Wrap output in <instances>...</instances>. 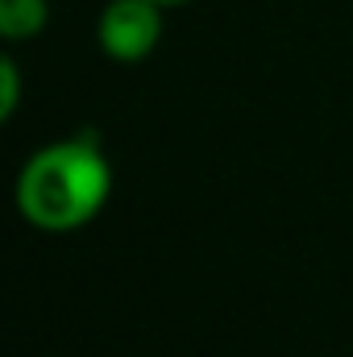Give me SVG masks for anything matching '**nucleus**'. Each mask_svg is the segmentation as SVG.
I'll list each match as a JSON object with an SVG mask.
<instances>
[{"instance_id":"1","label":"nucleus","mask_w":353,"mask_h":357,"mask_svg":"<svg viewBox=\"0 0 353 357\" xmlns=\"http://www.w3.org/2000/svg\"><path fill=\"white\" fill-rule=\"evenodd\" d=\"M108 199V162L91 142H54L25 162L17 178V204L25 220L63 233L80 229Z\"/></svg>"},{"instance_id":"5","label":"nucleus","mask_w":353,"mask_h":357,"mask_svg":"<svg viewBox=\"0 0 353 357\" xmlns=\"http://www.w3.org/2000/svg\"><path fill=\"white\" fill-rule=\"evenodd\" d=\"M158 4H179V0H158Z\"/></svg>"},{"instance_id":"2","label":"nucleus","mask_w":353,"mask_h":357,"mask_svg":"<svg viewBox=\"0 0 353 357\" xmlns=\"http://www.w3.org/2000/svg\"><path fill=\"white\" fill-rule=\"evenodd\" d=\"M158 33H163L158 0H112L100 17V46L121 63L146 59L158 46Z\"/></svg>"},{"instance_id":"4","label":"nucleus","mask_w":353,"mask_h":357,"mask_svg":"<svg viewBox=\"0 0 353 357\" xmlns=\"http://www.w3.org/2000/svg\"><path fill=\"white\" fill-rule=\"evenodd\" d=\"M17 91H21L17 63L4 59V63H0V116H13V108H17Z\"/></svg>"},{"instance_id":"3","label":"nucleus","mask_w":353,"mask_h":357,"mask_svg":"<svg viewBox=\"0 0 353 357\" xmlns=\"http://www.w3.org/2000/svg\"><path fill=\"white\" fill-rule=\"evenodd\" d=\"M46 25V0H0V33L4 38H29Z\"/></svg>"}]
</instances>
